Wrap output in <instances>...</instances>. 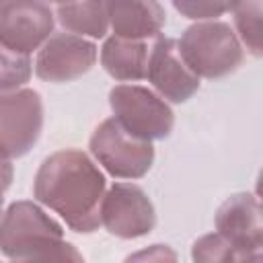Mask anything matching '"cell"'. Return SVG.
<instances>
[{
  "mask_svg": "<svg viewBox=\"0 0 263 263\" xmlns=\"http://www.w3.org/2000/svg\"><path fill=\"white\" fill-rule=\"evenodd\" d=\"M33 195L60 214L72 230L86 234L101 224L99 210L105 195V177L82 150H58L41 162Z\"/></svg>",
  "mask_w": 263,
  "mask_h": 263,
  "instance_id": "1",
  "label": "cell"
},
{
  "mask_svg": "<svg viewBox=\"0 0 263 263\" xmlns=\"http://www.w3.org/2000/svg\"><path fill=\"white\" fill-rule=\"evenodd\" d=\"M179 53L187 68L199 78H222L242 64V45L230 25L222 21H203L185 29Z\"/></svg>",
  "mask_w": 263,
  "mask_h": 263,
  "instance_id": "2",
  "label": "cell"
},
{
  "mask_svg": "<svg viewBox=\"0 0 263 263\" xmlns=\"http://www.w3.org/2000/svg\"><path fill=\"white\" fill-rule=\"evenodd\" d=\"M113 119L140 140H164L175 125L171 107L152 90L138 84H117L109 92Z\"/></svg>",
  "mask_w": 263,
  "mask_h": 263,
  "instance_id": "3",
  "label": "cell"
},
{
  "mask_svg": "<svg viewBox=\"0 0 263 263\" xmlns=\"http://www.w3.org/2000/svg\"><path fill=\"white\" fill-rule=\"evenodd\" d=\"M60 240L62 226L33 201H14L0 218V253L14 261Z\"/></svg>",
  "mask_w": 263,
  "mask_h": 263,
  "instance_id": "4",
  "label": "cell"
},
{
  "mask_svg": "<svg viewBox=\"0 0 263 263\" xmlns=\"http://www.w3.org/2000/svg\"><path fill=\"white\" fill-rule=\"evenodd\" d=\"M88 148L99 164L117 179H140L154 162V146L125 132L113 117L92 132Z\"/></svg>",
  "mask_w": 263,
  "mask_h": 263,
  "instance_id": "5",
  "label": "cell"
},
{
  "mask_svg": "<svg viewBox=\"0 0 263 263\" xmlns=\"http://www.w3.org/2000/svg\"><path fill=\"white\" fill-rule=\"evenodd\" d=\"M43 103L33 88L0 92V158L25 156L41 136Z\"/></svg>",
  "mask_w": 263,
  "mask_h": 263,
  "instance_id": "6",
  "label": "cell"
},
{
  "mask_svg": "<svg viewBox=\"0 0 263 263\" xmlns=\"http://www.w3.org/2000/svg\"><path fill=\"white\" fill-rule=\"evenodd\" d=\"M101 224L119 238H138L156 226V212L144 189L134 183H115L101 201Z\"/></svg>",
  "mask_w": 263,
  "mask_h": 263,
  "instance_id": "7",
  "label": "cell"
},
{
  "mask_svg": "<svg viewBox=\"0 0 263 263\" xmlns=\"http://www.w3.org/2000/svg\"><path fill=\"white\" fill-rule=\"evenodd\" d=\"M53 31V12L45 2H4L0 4V45L29 55L41 47Z\"/></svg>",
  "mask_w": 263,
  "mask_h": 263,
  "instance_id": "8",
  "label": "cell"
},
{
  "mask_svg": "<svg viewBox=\"0 0 263 263\" xmlns=\"http://www.w3.org/2000/svg\"><path fill=\"white\" fill-rule=\"evenodd\" d=\"M97 62V45L72 33L51 35L39 49L35 74L45 82H70L86 74Z\"/></svg>",
  "mask_w": 263,
  "mask_h": 263,
  "instance_id": "9",
  "label": "cell"
},
{
  "mask_svg": "<svg viewBox=\"0 0 263 263\" xmlns=\"http://www.w3.org/2000/svg\"><path fill=\"white\" fill-rule=\"evenodd\" d=\"M218 234L240 255L261 253V205L251 193L230 195L216 212Z\"/></svg>",
  "mask_w": 263,
  "mask_h": 263,
  "instance_id": "10",
  "label": "cell"
},
{
  "mask_svg": "<svg viewBox=\"0 0 263 263\" xmlns=\"http://www.w3.org/2000/svg\"><path fill=\"white\" fill-rule=\"evenodd\" d=\"M146 78L171 103H185L199 88V78L183 62L173 37H160L150 49Z\"/></svg>",
  "mask_w": 263,
  "mask_h": 263,
  "instance_id": "11",
  "label": "cell"
},
{
  "mask_svg": "<svg viewBox=\"0 0 263 263\" xmlns=\"http://www.w3.org/2000/svg\"><path fill=\"white\" fill-rule=\"evenodd\" d=\"M107 14L115 37L132 41L156 37L166 21L158 2H107Z\"/></svg>",
  "mask_w": 263,
  "mask_h": 263,
  "instance_id": "12",
  "label": "cell"
},
{
  "mask_svg": "<svg viewBox=\"0 0 263 263\" xmlns=\"http://www.w3.org/2000/svg\"><path fill=\"white\" fill-rule=\"evenodd\" d=\"M101 64L115 80H142L148 72V45L113 35L101 47Z\"/></svg>",
  "mask_w": 263,
  "mask_h": 263,
  "instance_id": "13",
  "label": "cell"
},
{
  "mask_svg": "<svg viewBox=\"0 0 263 263\" xmlns=\"http://www.w3.org/2000/svg\"><path fill=\"white\" fill-rule=\"evenodd\" d=\"M58 21L78 37L88 35L95 39L105 37L109 29V14L107 2H62L55 4Z\"/></svg>",
  "mask_w": 263,
  "mask_h": 263,
  "instance_id": "14",
  "label": "cell"
},
{
  "mask_svg": "<svg viewBox=\"0 0 263 263\" xmlns=\"http://www.w3.org/2000/svg\"><path fill=\"white\" fill-rule=\"evenodd\" d=\"M232 14H234V25L236 31L247 45V49L259 58L261 55V14H263V4L261 2H242V4H232Z\"/></svg>",
  "mask_w": 263,
  "mask_h": 263,
  "instance_id": "15",
  "label": "cell"
},
{
  "mask_svg": "<svg viewBox=\"0 0 263 263\" xmlns=\"http://www.w3.org/2000/svg\"><path fill=\"white\" fill-rule=\"evenodd\" d=\"M238 253L218 234H203L191 247L193 263H238Z\"/></svg>",
  "mask_w": 263,
  "mask_h": 263,
  "instance_id": "16",
  "label": "cell"
},
{
  "mask_svg": "<svg viewBox=\"0 0 263 263\" xmlns=\"http://www.w3.org/2000/svg\"><path fill=\"white\" fill-rule=\"evenodd\" d=\"M31 78L29 55H18L0 45V90H16Z\"/></svg>",
  "mask_w": 263,
  "mask_h": 263,
  "instance_id": "17",
  "label": "cell"
},
{
  "mask_svg": "<svg viewBox=\"0 0 263 263\" xmlns=\"http://www.w3.org/2000/svg\"><path fill=\"white\" fill-rule=\"evenodd\" d=\"M14 263H84L78 249L66 240H60L51 247H45L29 257L16 259Z\"/></svg>",
  "mask_w": 263,
  "mask_h": 263,
  "instance_id": "18",
  "label": "cell"
},
{
  "mask_svg": "<svg viewBox=\"0 0 263 263\" xmlns=\"http://www.w3.org/2000/svg\"><path fill=\"white\" fill-rule=\"evenodd\" d=\"M173 6L187 18H214L232 8V4H220V2H179V0H175Z\"/></svg>",
  "mask_w": 263,
  "mask_h": 263,
  "instance_id": "19",
  "label": "cell"
},
{
  "mask_svg": "<svg viewBox=\"0 0 263 263\" xmlns=\"http://www.w3.org/2000/svg\"><path fill=\"white\" fill-rule=\"evenodd\" d=\"M123 263H179V257L168 245H152L132 253Z\"/></svg>",
  "mask_w": 263,
  "mask_h": 263,
  "instance_id": "20",
  "label": "cell"
},
{
  "mask_svg": "<svg viewBox=\"0 0 263 263\" xmlns=\"http://www.w3.org/2000/svg\"><path fill=\"white\" fill-rule=\"evenodd\" d=\"M12 183V164L10 160L0 158V214H2V203H4V191L10 187Z\"/></svg>",
  "mask_w": 263,
  "mask_h": 263,
  "instance_id": "21",
  "label": "cell"
},
{
  "mask_svg": "<svg viewBox=\"0 0 263 263\" xmlns=\"http://www.w3.org/2000/svg\"><path fill=\"white\" fill-rule=\"evenodd\" d=\"M238 263H263V257H261V253H251V255L240 257Z\"/></svg>",
  "mask_w": 263,
  "mask_h": 263,
  "instance_id": "22",
  "label": "cell"
}]
</instances>
